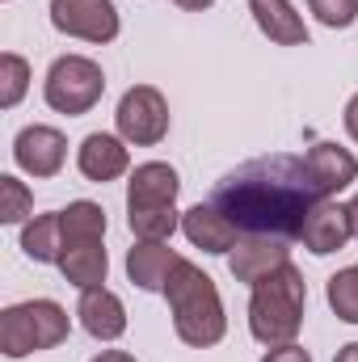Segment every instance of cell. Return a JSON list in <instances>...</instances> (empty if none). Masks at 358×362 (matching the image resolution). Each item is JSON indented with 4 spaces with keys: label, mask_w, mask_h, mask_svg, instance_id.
<instances>
[{
    "label": "cell",
    "mask_w": 358,
    "mask_h": 362,
    "mask_svg": "<svg viewBox=\"0 0 358 362\" xmlns=\"http://www.w3.org/2000/svg\"><path fill=\"white\" fill-rule=\"evenodd\" d=\"M325 202L308 177L304 156L291 152H270L258 156L228 177L215 181L211 206L241 232V236H282L299 240L312 206Z\"/></svg>",
    "instance_id": "cell-1"
},
{
    "label": "cell",
    "mask_w": 358,
    "mask_h": 362,
    "mask_svg": "<svg viewBox=\"0 0 358 362\" xmlns=\"http://www.w3.org/2000/svg\"><path fill=\"white\" fill-rule=\"evenodd\" d=\"M165 299H169V312H173V329L185 346L194 350H211L224 341L228 333V316H224V299H219V286L211 274H202L194 262L181 257L169 282H165Z\"/></svg>",
    "instance_id": "cell-2"
},
{
    "label": "cell",
    "mask_w": 358,
    "mask_h": 362,
    "mask_svg": "<svg viewBox=\"0 0 358 362\" xmlns=\"http://www.w3.org/2000/svg\"><path fill=\"white\" fill-rule=\"evenodd\" d=\"M304 308H308V282L291 262L282 270L266 274L253 286L249 299V333L262 346H287L304 329Z\"/></svg>",
    "instance_id": "cell-3"
},
{
    "label": "cell",
    "mask_w": 358,
    "mask_h": 362,
    "mask_svg": "<svg viewBox=\"0 0 358 362\" xmlns=\"http://www.w3.org/2000/svg\"><path fill=\"white\" fill-rule=\"evenodd\" d=\"M72 320L55 299H25L0 312V350L4 358H25L38 350H55L68 341Z\"/></svg>",
    "instance_id": "cell-4"
},
{
    "label": "cell",
    "mask_w": 358,
    "mask_h": 362,
    "mask_svg": "<svg viewBox=\"0 0 358 362\" xmlns=\"http://www.w3.org/2000/svg\"><path fill=\"white\" fill-rule=\"evenodd\" d=\"M105 93V72L101 64H93L89 55H59L51 68H47V81H42V97L55 114H89L93 105L101 101Z\"/></svg>",
    "instance_id": "cell-5"
},
{
    "label": "cell",
    "mask_w": 358,
    "mask_h": 362,
    "mask_svg": "<svg viewBox=\"0 0 358 362\" xmlns=\"http://www.w3.org/2000/svg\"><path fill=\"white\" fill-rule=\"evenodd\" d=\"M118 135L135 148H156L169 135V101L156 85H135L122 93L118 110H114Z\"/></svg>",
    "instance_id": "cell-6"
},
{
    "label": "cell",
    "mask_w": 358,
    "mask_h": 362,
    "mask_svg": "<svg viewBox=\"0 0 358 362\" xmlns=\"http://www.w3.org/2000/svg\"><path fill=\"white\" fill-rule=\"evenodd\" d=\"M51 25L85 42H114L122 30L114 0H51Z\"/></svg>",
    "instance_id": "cell-7"
},
{
    "label": "cell",
    "mask_w": 358,
    "mask_h": 362,
    "mask_svg": "<svg viewBox=\"0 0 358 362\" xmlns=\"http://www.w3.org/2000/svg\"><path fill=\"white\" fill-rule=\"evenodd\" d=\"M13 160L30 177H55L68 160V139H64V131L42 127V122L21 127L17 139H13Z\"/></svg>",
    "instance_id": "cell-8"
},
{
    "label": "cell",
    "mask_w": 358,
    "mask_h": 362,
    "mask_svg": "<svg viewBox=\"0 0 358 362\" xmlns=\"http://www.w3.org/2000/svg\"><path fill=\"white\" fill-rule=\"evenodd\" d=\"M291 240H282V236H241L236 240V249L228 253V270L236 282H249V286H258L266 274L282 270L287 262H291V249H287Z\"/></svg>",
    "instance_id": "cell-9"
},
{
    "label": "cell",
    "mask_w": 358,
    "mask_h": 362,
    "mask_svg": "<svg viewBox=\"0 0 358 362\" xmlns=\"http://www.w3.org/2000/svg\"><path fill=\"white\" fill-rule=\"evenodd\" d=\"M299 240H304V249L308 253H316V257H329V253H342L350 240H354V228H350V211L342 206V202H316L312 206V215H308V223H304V232H299Z\"/></svg>",
    "instance_id": "cell-10"
},
{
    "label": "cell",
    "mask_w": 358,
    "mask_h": 362,
    "mask_svg": "<svg viewBox=\"0 0 358 362\" xmlns=\"http://www.w3.org/2000/svg\"><path fill=\"white\" fill-rule=\"evenodd\" d=\"M76 169L85 181H105L122 177L131 169V152H127V139L122 135H105V131H93L81 139V152H76Z\"/></svg>",
    "instance_id": "cell-11"
},
{
    "label": "cell",
    "mask_w": 358,
    "mask_h": 362,
    "mask_svg": "<svg viewBox=\"0 0 358 362\" xmlns=\"http://www.w3.org/2000/svg\"><path fill=\"white\" fill-rule=\"evenodd\" d=\"M304 165H308V177H312L321 198H333L358 181V156L342 144H316L304 156Z\"/></svg>",
    "instance_id": "cell-12"
},
{
    "label": "cell",
    "mask_w": 358,
    "mask_h": 362,
    "mask_svg": "<svg viewBox=\"0 0 358 362\" xmlns=\"http://www.w3.org/2000/svg\"><path fill=\"white\" fill-rule=\"evenodd\" d=\"M76 316H81V329L89 333L93 341H118V337L127 333V308H122V299H118L110 286H89V291H81Z\"/></svg>",
    "instance_id": "cell-13"
},
{
    "label": "cell",
    "mask_w": 358,
    "mask_h": 362,
    "mask_svg": "<svg viewBox=\"0 0 358 362\" xmlns=\"http://www.w3.org/2000/svg\"><path fill=\"white\" fill-rule=\"evenodd\" d=\"M178 169L165 160H148L139 165L127 181V211H144V206H173L178 202Z\"/></svg>",
    "instance_id": "cell-14"
},
{
    "label": "cell",
    "mask_w": 358,
    "mask_h": 362,
    "mask_svg": "<svg viewBox=\"0 0 358 362\" xmlns=\"http://www.w3.org/2000/svg\"><path fill=\"white\" fill-rule=\"evenodd\" d=\"M181 232H185V240H190L194 249H202V253H232L236 240H241V232H236L211 202L190 206V211L181 215Z\"/></svg>",
    "instance_id": "cell-15"
},
{
    "label": "cell",
    "mask_w": 358,
    "mask_h": 362,
    "mask_svg": "<svg viewBox=\"0 0 358 362\" xmlns=\"http://www.w3.org/2000/svg\"><path fill=\"white\" fill-rule=\"evenodd\" d=\"M178 262L181 257L169 249V240H139L135 249H127V278L139 291H165Z\"/></svg>",
    "instance_id": "cell-16"
},
{
    "label": "cell",
    "mask_w": 358,
    "mask_h": 362,
    "mask_svg": "<svg viewBox=\"0 0 358 362\" xmlns=\"http://www.w3.org/2000/svg\"><path fill=\"white\" fill-rule=\"evenodd\" d=\"M249 13L258 21V30L278 47H308V25L295 13L291 0H249Z\"/></svg>",
    "instance_id": "cell-17"
},
{
    "label": "cell",
    "mask_w": 358,
    "mask_h": 362,
    "mask_svg": "<svg viewBox=\"0 0 358 362\" xmlns=\"http://www.w3.org/2000/svg\"><path fill=\"white\" fill-rule=\"evenodd\" d=\"M59 274H64L72 286H81V291L101 286V282H105V274H110L105 245H101V240H72V245H64Z\"/></svg>",
    "instance_id": "cell-18"
},
{
    "label": "cell",
    "mask_w": 358,
    "mask_h": 362,
    "mask_svg": "<svg viewBox=\"0 0 358 362\" xmlns=\"http://www.w3.org/2000/svg\"><path fill=\"white\" fill-rule=\"evenodd\" d=\"M21 253L30 262H42V266H59L64 257V215L59 211H47V215H34L25 219L21 228Z\"/></svg>",
    "instance_id": "cell-19"
},
{
    "label": "cell",
    "mask_w": 358,
    "mask_h": 362,
    "mask_svg": "<svg viewBox=\"0 0 358 362\" xmlns=\"http://www.w3.org/2000/svg\"><path fill=\"white\" fill-rule=\"evenodd\" d=\"M64 215V245H72V240H105V211L97 206V202H68V211H59Z\"/></svg>",
    "instance_id": "cell-20"
},
{
    "label": "cell",
    "mask_w": 358,
    "mask_h": 362,
    "mask_svg": "<svg viewBox=\"0 0 358 362\" xmlns=\"http://www.w3.org/2000/svg\"><path fill=\"white\" fill-rule=\"evenodd\" d=\"M127 228L139 240H169L181 228L178 206H144V211H127Z\"/></svg>",
    "instance_id": "cell-21"
},
{
    "label": "cell",
    "mask_w": 358,
    "mask_h": 362,
    "mask_svg": "<svg viewBox=\"0 0 358 362\" xmlns=\"http://www.w3.org/2000/svg\"><path fill=\"white\" fill-rule=\"evenodd\" d=\"M325 299H329V308L337 312V320L358 325V266L333 274L329 286H325Z\"/></svg>",
    "instance_id": "cell-22"
},
{
    "label": "cell",
    "mask_w": 358,
    "mask_h": 362,
    "mask_svg": "<svg viewBox=\"0 0 358 362\" xmlns=\"http://www.w3.org/2000/svg\"><path fill=\"white\" fill-rule=\"evenodd\" d=\"M30 89V64L17 55V51H4L0 55V110H13Z\"/></svg>",
    "instance_id": "cell-23"
},
{
    "label": "cell",
    "mask_w": 358,
    "mask_h": 362,
    "mask_svg": "<svg viewBox=\"0 0 358 362\" xmlns=\"http://www.w3.org/2000/svg\"><path fill=\"white\" fill-rule=\"evenodd\" d=\"M34 211V194L25 189V181H17L13 173L0 177V219L4 223H21Z\"/></svg>",
    "instance_id": "cell-24"
},
{
    "label": "cell",
    "mask_w": 358,
    "mask_h": 362,
    "mask_svg": "<svg viewBox=\"0 0 358 362\" xmlns=\"http://www.w3.org/2000/svg\"><path fill=\"white\" fill-rule=\"evenodd\" d=\"M308 8L329 30H346V25H354V17H358V0H308Z\"/></svg>",
    "instance_id": "cell-25"
},
{
    "label": "cell",
    "mask_w": 358,
    "mask_h": 362,
    "mask_svg": "<svg viewBox=\"0 0 358 362\" xmlns=\"http://www.w3.org/2000/svg\"><path fill=\"white\" fill-rule=\"evenodd\" d=\"M262 362H312V354L304 350V346H295V341H287V346H270L266 358Z\"/></svg>",
    "instance_id": "cell-26"
},
{
    "label": "cell",
    "mask_w": 358,
    "mask_h": 362,
    "mask_svg": "<svg viewBox=\"0 0 358 362\" xmlns=\"http://www.w3.org/2000/svg\"><path fill=\"white\" fill-rule=\"evenodd\" d=\"M342 122H346V135L358 144V93L346 101V114H342Z\"/></svg>",
    "instance_id": "cell-27"
},
{
    "label": "cell",
    "mask_w": 358,
    "mask_h": 362,
    "mask_svg": "<svg viewBox=\"0 0 358 362\" xmlns=\"http://www.w3.org/2000/svg\"><path fill=\"white\" fill-rule=\"evenodd\" d=\"M93 362H135V354H127V350H101Z\"/></svg>",
    "instance_id": "cell-28"
},
{
    "label": "cell",
    "mask_w": 358,
    "mask_h": 362,
    "mask_svg": "<svg viewBox=\"0 0 358 362\" xmlns=\"http://www.w3.org/2000/svg\"><path fill=\"white\" fill-rule=\"evenodd\" d=\"M178 8H185V13H202V8H211L215 0H173Z\"/></svg>",
    "instance_id": "cell-29"
},
{
    "label": "cell",
    "mask_w": 358,
    "mask_h": 362,
    "mask_svg": "<svg viewBox=\"0 0 358 362\" xmlns=\"http://www.w3.org/2000/svg\"><path fill=\"white\" fill-rule=\"evenodd\" d=\"M333 362H358V341H350V346H342L337 350V358Z\"/></svg>",
    "instance_id": "cell-30"
},
{
    "label": "cell",
    "mask_w": 358,
    "mask_h": 362,
    "mask_svg": "<svg viewBox=\"0 0 358 362\" xmlns=\"http://www.w3.org/2000/svg\"><path fill=\"white\" fill-rule=\"evenodd\" d=\"M346 211H350V228H354V240H358V194L346 202Z\"/></svg>",
    "instance_id": "cell-31"
}]
</instances>
